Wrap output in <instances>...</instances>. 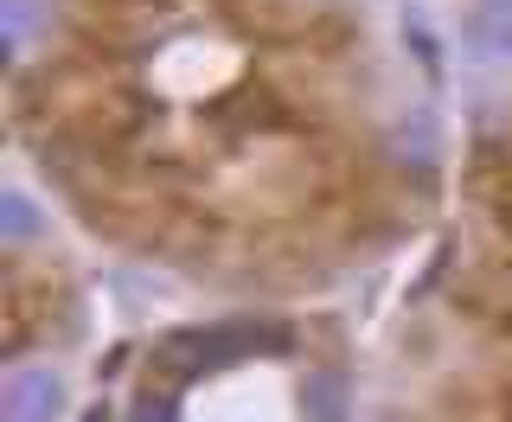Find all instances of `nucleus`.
Wrapping results in <instances>:
<instances>
[{
	"label": "nucleus",
	"mask_w": 512,
	"mask_h": 422,
	"mask_svg": "<svg viewBox=\"0 0 512 422\" xmlns=\"http://www.w3.org/2000/svg\"><path fill=\"white\" fill-rule=\"evenodd\" d=\"M64 403V384L52 371H13L0 391V422H52Z\"/></svg>",
	"instance_id": "f257e3e1"
},
{
	"label": "nucleus",
	"mask_w": 512,
	"mask_h": 422,
	"mask_svg": "<svg viewBox=\"0 0 512 422\" xmlns=\"http://www.w3.org/2000/svg\"><path fill=\"white\" fill-rule=\"evenodd\" d=\"M282 327H256V320H231V327H199V333H180L173 346H199V359H244L256 346H282Z\"/></svg>",
	"instance_id": "f03ea898"
},
{
	"label": "nucleus",
	"mask_w": 512,
	"mask_h": 422,
	"mask_svg": "<svg viewBox=\"0 0 512 422\" xmlns=\"http://www.w3.org/2000/svg\"><path fill=\"white\" fill-rule=\"evenodd\" d=\"M391 160H397V167H416V173H436V160H442V135H436V116H429V109H416L410 122H397V135H391Z\"/></svg>",
	"instance_id": "7ed1b4c3"
},
{
	"label": "nucleus",
	"mask_w": 512,
	"mask_h": 422,
	"mask_svg": "<svg viewBox=\"0 0 512 422\" xmlns=\"http://www.w3.org/2000/svg\"><path fill=\"white\" fill-rule=\"evenodd\" d=\"M468 39H474V52L480 58H506L512 52V7H480L474 20H468Z\"/></svg>",
	"instance_id": "20e7f679"
},
{
	"label": "nucleus",
	"mask_w": 512,
	"mask_h": 422,
	"mask_svg": "<svg viewBox=\"0 0 512 422\" xmlns=\"http://www.w3.org/2000/svg\"><path fill=\"white\" fill-rule=\"evenodd\" d=\"M308 403H314V422H340L346 416V378L340 371H320L308 384Z\"/></svg>",
	"instance_id": "39448f33"
},
{
	"label": "nucleus",
	"mask_w": 512,
	"mask_h": 422,
	"mask_svg": "<svg viewBox=\"0 0 512 422\" xmlns=\"http://www.w3.org/2000/svg\"><path fill=\"white\" fill-rule=\"evenodd\" d=\"M32 231H39V211H32V199H26V192H7V199H0V237H7V243H26Z\"/></svg>",
	"instance_id": "423d86ee"
},
{
	"label": "nucleus",
	"mask_w": 512,
	"mask_h": 422,
	"mask_svg": "<svg viewBox=\"0 0 512 422\" xmlns=\"http://www.w3.org/2000/svg\"><path fill=\"white\" fill-rule=\"evenodd\" d=\"M404 32H410L416 58H423V71L436 77V71H442V52H436V32H429V20H423V13H404Z\"/></svg>",
	"instance_id": "0eeeda50"
},
{
	"label": "nucleus",
	"mask_w": 512,
	"mask_h": 422,
	"mask_svg": "<svg viewBox=\"0 0 512 422\" xmlns=\"http://www.w3.org/2000/svg\"><path fill=\"white\" fill-rule=\"evenodd\" d=\"M0 20H7V45L20 52L26 32H32V0H0Z\"/></svg>",
	"instance_id": "6e6552de"
},
{
	"label": "nucleus",
	"mask_w": 512,
	"mask_h": 422,
	"mask_svg": "<svg viewBox=\"0 0 512 422\" xmlns=\"http://www.w3.org/2000/svg\"><path fill=\"white\" fill-rule=\"evenodd\" d=\"M135 422H173V410H167L160 397H148V403H141V416H135Z\"/></svg>",
	"instance_id": "1a4fd4ad"
},
{
	"label": "nucleus",
	"mask_w": 512,
	"mask_h": 422,
	"mask_svg": "<svg viewBox=\"0 0 512 422\" xmlns=\"http://www.w3.org/2000/svg\"><path fill=\"white\" fill-rule=\"evenodd\" d=\"M90 422H109V416H103V410H96V416H90Z\"/></svg>",
	"instance_id": "9d476101"
},
{
	"label": "nucleus",
	"mask_w": 512,
	"mask_h": 422,
	"mask_svg": "<svg viewBox=\"0 0 512 422\" xmlns=\"http://www.w3.org/2000/svg\"><path fill=\"white\" fill-rule=\"evenodd\" d=\"M493 7H512V0H493Z\"/></svg>",
	"instance_id": "9b49d317"
}]
</instances>
